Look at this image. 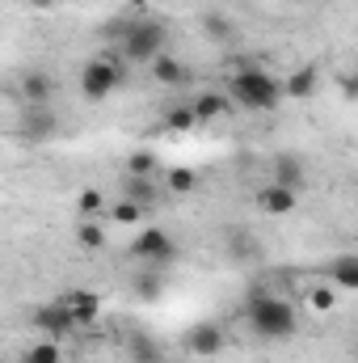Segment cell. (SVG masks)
<instances>
[{"mask_svg":"<svg viewBox=\"0 0 358 363\" xmlns=\"http://www.w3.org/2000/svg\"><path fill=\"white\" fill-rule=\"evenodd\" d=\"M245 325H249L262 342H287V338H295V330H299V313H295L291 300L274 296L270 287H253L249 300H245Z\"/></svg>","mask_w":358,"mask_h":363,"instance_id":"obj_1","label":"cell"},{"mask_svg":"<svg viewBox=\"0 0 358 363\" xmlns=\"http://www.w3.org/2000/svg\"><path fill=\"white\" fill-rule=\"evenodd\" d=\"M114 34H118V51L127 64H152L169 51V26L161 17H131Z\"/></svg>","mask_w":358,"mask_h":363,"instance_id":"obj_2","label":"cell"},{"mask_svg":"<svg viewBox=\"0 0 358 363\" xmlns=\"http://www.w3.org/2000/svg\"><path fill=\"white\" fill-rule=\"evenodd\" d=\"M228 97L236 101V106H245V110H278V101L287 97V85L278 81V77H270L266 68H253V64H245V68H236L232 77H228Z\"/></svg>","mask_w":358,"mask_h":363,"instance_id":"obj_3","label":"cell"},{"mask_svg":"<svg viewBox=\"0 0 358 363\" xmlns=\"http://www.w3.org/2000/svg\"><path fill=\"white\" fill-rule=\"evenodd\" d=\"M118 85H122V68H118L114 60H105V55H97V60H89V64L81 68V93H85L89 101H105Z\"/></svg>","mask_w":358,"mask_h":363,"instance_id":"obj_4","label":"cell"},{"mask_svg":"<svg viewBox=\"0 0 358 363\" xmlns=\"http://www.w3.org/2000/svg\"><path fill=\"white\" fill-rule=\"evenodd\" d=\"M131 258L152 262V267H165V262L178 258V241H173L165 228H144V233H135V241H131Z\"/></svg>","mask_w":358,"mask_h":363,"instance_id":"obj_5","label":"cell"},{"mask_svg":"<svg viewBox=\"0 0 358 363\" xmlns=\"http://www.w3.org/2000/svg\"><path fill=\"white\" fill-rule=\"evenodd\" d=\"M224 325L219 321H198V325H190L185 330V351L190 355H198V359H215L219 351H224Z\"/></svg>","mask_w":358,"mask_h":363,"instance_id":"obj_6","label":"cell"},{"mask_svg":"<svg viewBox=\"0 0 358 363\" xmlns=\"http://www.w3.org/2000/svg\"><path fill=\"white\" fill-rule=\"evenodd\" d=\"M30 321H34V330H42L47 338H68L72 330H76V317L64 308V300H55V304H42V308H34L30 313Z\"/></svg>","mask_w":358,"mask_h":363,"instance_id":"obj_7","label":"cell"},{"mask_svg":"<svg viewBox=\"0 0 358 363\" xmlns=\"http://www.w3.org/2000/svg\"><path fill=\"white\" fill-rule=\"evenodd\" d=\"M270 182H278V186H287V190H304L308 186V165H304V157H291V152H282V157H274V165H270Z\"/></svg>","mask_w":358,"mask_h":363,"instance_id":"obj_8","label":"cell"},{"mask_svg":"<svg viewBox=\"0 0 358 363\" xmlns=\"http://www.w3.org/2000/svg\"><path fill=\"white\" fill-rule=\"evenodd\" d=\"M258 207H262L266 216H291V211L299 207V194L287 190V186H278V182H266V186L258 190Z\"/></svg>","mask_w":358,"mask_h":363,"instance_id":"obj_9","label":"cell"},{"mask_svg":"<svg viewBox=\"0 0 358 363\" xmlns=\"http://www.w3.org/2000/svg\"><path fill=\"white\" fill-rule=\"evenodd\" d=\"M232 110H236V101H232L228 93L207 89V93L194 97V114H198V123H219V118H228Z\"/></svg>","mask_w":358,"mask_h":363,"instance_id":"obj_10","label":"cell"},{"mask_svg":"<svg viewBox=\"0 0 358 363\" xmlns=\"http://www.w3.org/2000/svg\"><path fill=\"white\" fill-rule=\"evenodd\" d=\"M148 68H152V81H156V85H169V89H181V85L190 81V68H185L181 60H173L169 51H165L161 60H152Z\"/></svg>","mask_w":358,"mask_h":363,"instance_id":"obj_11","label":"cell"},{"mask_svg":"<svg viewBox=\"0 0 358 363\" xmlns=\"http://www.w3.org/2000/svg\"><path fill=\"white\" fill-rule=\"evenodd\" d=\"M64 308L76 317V325H93L101 317V296H93V291H68L64 296Z\"/></svg>","mask_w":358,"mask_h":363,"instance_id":"obj_12","label":"cell"},{"mask_svg":"<svg viewBox=\"0 0 358 363\" xmlns=\"http://www.w3.org/2000/svg\"><path fill=\"white\" fill-rule=\"evenodd\" d=\"M325 274H329V283H333L337 291H358V254H342V258H333Z\"/></svg>","mask_w":358,"mask_h":363,"instance_id":"obj_13","label":"cell"},{"mask_svg":"<svg viewBox=\"0 0 358 363\" xmlns=\"http://www.w3.org/2000/svg\"><path fill=\"white\" fill-rule=\"evenodd\" d=\"M51 131H55V118H51V110H47V106H25V118H21V135L38 144V140H47Z\"/></svg>","mask_w":358,"mask_h":363,"instance_id":"obj_14","label":"cell"},{"mask_svg":"<svg viewBox=\"0 0 358 363\" xmlns=\"http://www.w3.org/2000/svg\"><path fill=\"white\" fill-rule=\"evenodd\" d=\"M51 93H55V85H51L47 72H25V77H21V97H25V106H47Z\"/></svg>","mask_w":358,"mask_h":363,"instance_id":"obj_15","label":"cell"},{"mask_svg":"<svg viewBox=\"0 0 358 363\" xmlns=\"http://www.w3.org/2000/svg\"><path fill=\"white\" fill-rule=\"evenodd\" d=\"M282 85H287V97L304 101V97H312V93H316V68H295Z\"/></svg>","mask_w":358,"mask_h":363,"instance_id":"obj_16","label":"cell"},{"mask_svg":"<svg viewBox=\"0 0 358 363\" xmlns=\"http://www.w3.org/2000/svg\"><path fill=\"white\" fill-rule=\"evenodd\" d=\"M21 363H64V351H59L55 338H42V342H34V347L21 351Z\"/></svg>","mask_w":358,"mask_h":363,"instance_id":"obj_17","label":"cell"},{"mask_svg":"<svg viewBox=\"0 0 358 363\" xmlns=\"http://www.w3.org/2000/svg\"><path fill=\"white\" fill-rule=\"evenodd\" d=\"M110 220H114V224H144V220H148V207L135 203V199H118V203L110 207Z\"/></svg>","mask_w":358,"mask_h":363,"instance_id":"obj_18","label":"cell"},{"mask_svg":"<svg viewBox=\"0 0 358 363\" xmlns=\"http://www.w3.org/2000/svg\"><path fill=\"white\" fill-rule=\"evenodd\" d=\"M308 308H312V313H333V308H337V287H333V283H316V287L308 291Z\"/></svg>","mask_w":358,"mask_h":363,"instance_id":"obj_19","label":"cell"},{"mask_svg":"<svg viewBox=\"0 0 358 363\" xmlns=\"http://www.w3.org/2000/svg\"><path fill=\"white\" fill-rule=\"evenodd\" d=\"M76 241H81V250H89V254L105 250V228H101V220H85V224L76 228Z\"/></svg>","mask_w":358,"mask_h":363,"instance_id":"obj_20","label":"cell"},{"mask_svg":"<svg viewBox=\"0 0 358 363\" xmlns=\"http://www.w3.org/2000/svg\"><path fill=\"white\" fill-rule=\"evenodd\" d=\"M165 127H169V131H190V127H198L194 106H173V110L165 114Z\"/></svg>","mask_w":358,"mask_h":363,"instance_id":"obj_21","label":"cell"},{"mask_svg":"<svg viewBox=\"0 0 358 363\" xmlns=\"http://www.w3.org/2000/svg\"><path fill=\"white\" fill-rule=\"evenodd\" d=\"M202 30L211 38H236V26L228 17H219V13H202Z\"/></svg>","mask_w":358,"mask_h":363,"instance_id":"obj_22","label":"cell"},{"mask_svg":"<svg viewBox=\"0 0 358 363\" xmlns=\"http://www.w3.org/2000/svg\"><path fill=\"white\" fill-rule=\"evenodd\" d=\"M165 182H169V190H173V194H190V190H194V186H198V178H194V169H169V174H165Z\"/></svg>","mask_w":358,"mask_h":363,"instance_id":"obj_23","label":"cell"},{"mask_svg":"<svg viewBox=\"0 0 358 363\" xmlns=\"http://www.w3.org/2000/svg\"><path fill=\"white\" fill-rule=\"evenodd\" d=\"M127 169H131V178H152L156 174V157L152 152H131Z\"/></svg>","mask_w":358,"mask_h":363,"instance_id":"obj_24","label":"cell"},{"mask_svg":"<svg viewBox=\"0 0 358 363\" xmlns=\"http://www.w3.org/2000/svg\"><path fill=\"white\" fill-rule=\"evenodd\" d=\"M152 194H156V190H152V182H148V178H131V182H127V199H135V203H144V207H148V203H152Z\"/></svg>","mask_w":358,"mask_h":363,"instance_id":"obj_25","label":"cell"},{"mask_svg":"<svg viewBox=\"0 0 358 363\" xmlns=\"http://www.w3.org/2000/svg\"><path fill=\"white\" fill-rule=\"evenodd\" d=\"M76 211H81L85 220H101V194H97V190H85L81 203H76Z\"/></svg>","mask_w":358,"mask_h":363,"instance_id":"obj_26","label":"cell"},{"mask_svg":"<svg viewBox=\"0 0 358 363\" xmlns=\"http://www.w3.org/2000/svg\"><path fill=\"white\" fill-rule=\"evenodd\" d=\"M131 359H135V363H165L161 355H156V347H152L148 338H139V342L131 347Z\"/></svg>","mask_w":358,"mask_h":363,"instance_id":"obj_27","label":"cell"},{"mask_svg":"<svg viewBox=\"0 0 358 363\" xmlns=\"http://www.w3.org/2000/svg\"><path fill=\"white\" fill-rule=\"evenodd\" d=\"M25 4H34V9H51L55 0H25Z\"/></svg>","mask_w":358,"mask_h":363,"instance_id":"obj_28","label":"cell"},{"mask_svg":"<svg viewBox=\"0 0 358 363\" xmlns=\"http://www.w3.org/2000/svg\"><path fill=\"white\" fill-rule=\"evenodd\" d=\"M354 359H358V342H354Z\"/></svg>","mask_w":358,"mask_h":363,"instance_id":"obj_29","label":"cell"}]
</instances>
